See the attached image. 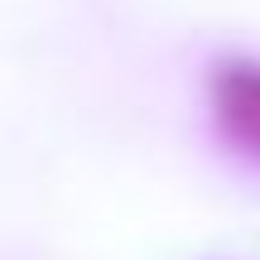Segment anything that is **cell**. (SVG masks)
<instances>
[{"instance_id":"cell-1","label":"cell","mask_w":260,"mask_h":260,"mask_svg":"<svg viewBox=\"0 0 260 260\" xmlns=\"http://www.w3.org/2000/svg\"><path fill=\"white\" fill-rule=\"evenodd\" d=\"M222 116L246 145L260 149V73L255 68H232L222 77Z\"/></svg>"}]
</instances>
